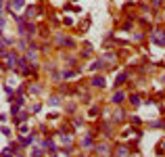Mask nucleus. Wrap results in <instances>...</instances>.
Returning <instances> with one entry per match:
<instances>
[{
  "label": "nucleus",
  "mask_w": 165,
  "mask_h": 157,
  "mask_svg": "<svg viewBox=\"0 0 165 157\" xmlns=\"http://www.w3.org/2000/svg\"><path fill=\"white\" fill-rule=\"evenodd\" d=\"M42 147H44V151H46V153H50L52 157H57V145H55L52 140H48V138H46V140L42 143Z\"/></svg>",
  "instance_id": "nucleus-1"
},
{
  "label": "nucleus",
  "mask_w": 165,
  "mask_h": 157,
  "mask_svg": "<svg viewBox=\"0 0 165 157\" xmlns=\"http://www.w3.org/2000/svg\"><path fill=\"white\" fill-rule=\"evenodd\" d=\"M90 69H92V71H100V69H107V61H105V59H98V61H94Z\"/></svg>",
  "instance_id": "nucleus-2"
},
{
  "label": "nucleus",
  "mask_w": 165,
  "mask_h": 157,
  "mask_svg": "<svg viewBox=\"0 0 165 157\" xmlns=\"http://www.w3.org/2000/svg\"><path fill=\"white\" fill-rule=\"evenodd\" d=\"M123 117H126V111L119 107V109H117L115 113H113V122H115V124H121V122H123Z\"/></svg>",
  "instance_id": "nucleus-3"
},
{
  "label": "nucleus",
  "mask_w": 165,
  "mask_h": 157,
  "mask_svg": "<svg viewBox=\"0 0 165 157\" xmlns=\"http://www.w3.org/2000/svg\"><path fill=\"white\" fill-rule=\"evenodd\" d=\"M123 99H126V92L117 90V92L113 94V99H111V101H113V105H121V103H123Z\"/></svg>",
  "instance_id": "nucleus-4"
},
{
  "label": "nucleus",
  "mask_w": 165,
  "mask_h": 157,
  "mask_svg": "<svg viewBox=\"0 0 165 157\" xmlns=\"http://www.w3.org/2000/svg\"><path fill=\"white\" fill-rule=\"evenodd\" d=\"M94 151H96L98 155H107V153H109V145H107V143H100V145H94Z\"/></svg>",
  "instance_id": "nucleus-5"
},
{
  "label": "nucleus",
  "mask_w": 165,
  "mask_h": 157,
  "mask_svg": "<svg viewBox=\"0 0 165 157\" xmlns=\"http://www.w3.org/2000/svg\"><path fill=\"white\" fill-rule=\"evenodd\" d=\"M92 86H94V88H105V78H103V76L92 78Z\"/></svg>",
  "instance_id": "nucleus-6"
},
{
  "label": "nucleus",
  "mask_w": 165,
  "mask_h": 157,
  "mask_svg": "<svg viewBox=\"0 0 165 157\" xmlns=\"http://www.w3.org/2000/svg\"><path fill=\"white\" fill-rule=\"evenodd\" d=\"M34 15H36V6H25V21H32L34 19Z\"/></svg>",
  "instance_id": "nucleus-7"
},
{
  "label": "nucleus",
  "mask_w": 165,
  "mask_h": 157,
  "mask_svg": "<svg viewBox=\"0 0 165 157\" xmlns=\"http://www.w3.org/2000/svg\"><path fill=\"white\" fill-rule=\"evenodd\" d=\"M48 105H50V107H59V105H61V97H59V94H52V97L48 99Z\"/></svg>",
  "instance_id": "nucleus-8"
},
{
  "label": "nucleus",
  "mask_w": 165,
  "mask_h": 157,
  "mask_svg": "<svg viewBox=\"0 0 165 157\" xmlns=\"http://www.w3.org/2000/svg\"><path fill=\"white\" fill-rule=\"evenodd\" d=\"M126 80H128V73H119V76L115 78V88H117V86H123Z\"/></svg>",
  "instance_id": "nucleus-9"
},
{
  "label": "nucleus",
  "mask_w": 165,
  "mask_h": 157,
  "mask_svg": "<svg viewBox=\"0 0 165 157\" xmlns=\"http://www.w3.org/2000/svg\"><path fill=\"white\" fill-rule=\"evenodd\" d=\"M9 6L11 9H23V6H25V0H11Z\"/></svg>",
  "instance_id": "nucleus-10"
},
{
  "label": "nucleus",
  "mask_w": 165,
  "mask_h": 157,
  "mask_svg": "<svg viewBox=\"0 0 165 157\" xmlns=\"http://www.w3.org/2000/svg\"><path fill=\"white\" fill-rule=\"evenodd\" d=\"M128 155H130L128 147H117V157H128Z\"/></svg>",
  "instance_id": "nucleus-11"
},
{
  "label": "nucleus",
  "mask_w": 165,
  "mask_h": 157,
  "mask_svg": "<svg viewBox=\"0 0 165 157\" xmlns=\"http://www.w3.org/2000/svg\"><path fill=\"white\" fill-rule=\"evenodd\" d=\"M140 103H142V101H140V97H138V94H130V105L140 107Z\"/></svg>",
  "instance_id": "nucleus-12"
},
{
  "label": "nucleus",
  "mask_w": 165,
  "mask_h": 157,
  "mask_svg": "<svg viewBox=\"0 0 165 157\" xmlns=\"http://www.w3.org/2000/svg\"><path fill=\"white\" fill-rule=\"evenodd\" d=\"M25 120H27V113H17L15 115V124H23Z\"/></svg>",
  "instance_id": "nucleus-13"
},
{
  "label": "nucleus",
  "mask_w": 165,
  "mask_h": 157,
  "mask_svg": "<svg viewBox=\"0 0 165 157\" xmlns=\"http://www.w3.org/2000/svg\"><path fill=\"white\" fill-rule=\"evenodd\" d=\"M15 155V151L11 149V147H6V149H2V153H0V157H13Z\"/></svg>",
  "instance_id": "nucleus-14"
},
{
  "label": "nucleus",
  "mask_w": 165,
  "mask_h": 157,
  "mask_svg": "<svg viewBox=\"0 0 165 157\" xmlns=\"http://www.w3.org/2000/svg\"><path fill=\"white\" fill-rule=\"evenodd\" d=\"M29 92H32V94H40V92H42V86H40V84L34 86V84H32V86H29Z\"/></svg>",
  "instance_id": "nucleus-15"
},
{
  "label": "nucleus",
  "mask_w": 165,
  "mask_h": 157,
  "mask_svg": "<svg viewBox=\"0 0 165 157\" xmlns=\"http://www.w3.org/2000/svg\"><path fill=\"white\" fill-rule=\"evenodd\" d=\"M75 73H77L75 69H65V71H63V78H65V80H69V78H73Z\"/></svg>",
  "instance_id": "nucleus-16"
},
{
  "label": "nucleus",
  "mask_w": 165,
  "mask_h": 157,
  "mask_svg": "<svg viewBox=\"0 0 165 157\" xmlns=\"http://www.w3.org/2000/svg\"><path fill=\"white\" fill-rule=\"evenodd\" d=\"M32 157H44V151L42 149H34L32 151Z\"/></svg>",
  "instance_id": "nucleus-17"
},
{
  "label": "nucleus",
  "mask_w": 165,
  "mask_h": 157,
  "mask_svg": "<svg viewBox=\"0 0 165 157\" xmlns=\"http://www.w3.org/2000/svg\"><path fill=\"white\" fill-rule=\"evenodd\" d=\"M0 132H2L4 136H11V128H6V126H2V130H0Z\"/></svg>",
  "instance_id": "nucleus-18"
},
{
  "label": "nucleus",
  "mask_w": 165,
  "mask_h": 157,
  "mask_svg": "<svg viewBox=\"0 0 165 157\" xmlns=\"http://www.w3.org/2000/svg\"><path fill=\"white\" fill-rule=\"evenodd\" d=\"M40 109H42V105H40V103H36V105L32 107V113H38V111H40Z\"/></svg>",
  "instance_id": "nucleus-19"
},
{
  "label": "nucleus",
  "mask_w": 165,
  "mask_h": 157,
  "mask_svg": "<svg viewBox=\"0 0 165 157\" xmlns=\"http://www.w3.org/2000/svg\"><path fill=\"white\" fill-rule=\"evenodd\" d=\"M63 23H65V25H73V19H71V17H65Z\"/></svg>",
  "instance_id": "nucleus-20"
},
{
  "label": "nucleus",
  "mask_w": 165,
  "mask_h": 157,
  "mask_svg": "<svg viewBox=\"0 0 165 157\" xmlns=\"http://www.w3.org/2000/svg\"><path fill=\"white\" fill-rule=\"evenodd\" d=\"M132 124H136V126H140V124H142V120H140L138 115H134V117H132Z\"/></svg>",
  "instance_id": "nucleus-21"
},
{
  "label": "nucleus",
  "mask_w": 165,
  "mask_h": 157,
  "mask_svg": "<svg viewBox=\"0 0 165 157\" xmlns=\"http://www.w3.org/2000/svg\"><path fill=\"white\" fill-rule=\"evenodd\" d=\"M63 153H65V155H71V153H73V147H65Z\"/></svg>",
  "instance_id": "nucleus-22"
},
{
  "label": "nucleus",
  "mask_w": 165,
  "mask_h": 157,
  "mask_svg": "<svg viewBox=\"0 0 165 157\" xmlns=\"http://www.w3.org/2000/svg\"><path fill=\"white\" fill-rule=\"evenodd\" d=\"M6 117H9L6 113H0V124H4V122H6Z\"/></svg>",
  "instance_id": "nucleus-23"
},
{
  "label": "nucleus",
  "mask_w": 165,
  "mask_h": 157,
  "mask_svg": "<svg viewBox=\"0 0 165 157\" xmlns=\"http://www.w3.org/2000/svg\"><path fill=\"white\" fill-rule=\"evenodd\" d=\"M73 124H75V126H77V128H80V126H82V124H84V122H82V120H80V117H75V120H73Z\"/></svg>",
  "instance_id": "nucleus-24"
},
{
  "label": "nucleus",
  "mask_w": 165,
  "mask_h": 157,
  "mask_svg": "<svg viewBox=\"0 0 165 157\" xmlns=\"http://www.w3.org/2000/svg\"><path fill=\"white\" fill-rule=\"evenodd\" d=\"M4 25V15H2V11H0V27Z\"/></svg>",
  "instance_id": "nucleus-25"
},
{
  "label": "nucleus",
  "mask_w": 165,
  "mask_h": 157,
  "mask_svg": "<svg viewBox=\"0 0 165 157\" xmlns=\"http://www.w3.org/2000/svg\"><path fill=\"white\" fill-rule=\"evenodd\" d=\"M6 9V2H4V0H0V11H4Z\"/></svg>",
  "instance_id": "nucleus-26"
},
{
  "label": "nucleus",
  "mask_w": 165,
  "mask_h": 157,
  "mask_svg": "<svg viewBox=\"0 0 165 157\" xmlns=\"http://www.w3.org/2000/svg\"><path fill=\"white\" fill-rule=\"evenodd\" d=\"M161 2L163 0H153V6H161Z\"/></svg>",
  "instance_id": "nucleus-27"
},
{
  "label": "nucleus",
  "mask_w": 165,
  "mask_h": 157,
  "mask_svg": "<svg viewBox=\"0 0 165 157\" xmlns=\"http://www.w3.org/2000/svg\"><path fill=\"white\" fill-rule=\"evenodd\" d=\"M0 38H2V27H0Z\"/></svg>",
  "instance_id": "nucleus-28"
},
{
  "label": "nucleus",
  "mask_w": 165,
  "mask_h": 157,
  "mask_svg": "<svg viewBox=\"0 0 165 157\" xmlns=\"http://www.w3.org/2000/svg\"><path fill=\"white\" fill-rule=\"evenodd\" d=\"M71 2H77V0H71Z\"/></svg>",
  "instance_id": "nucleus-29"
}]
</instances>
